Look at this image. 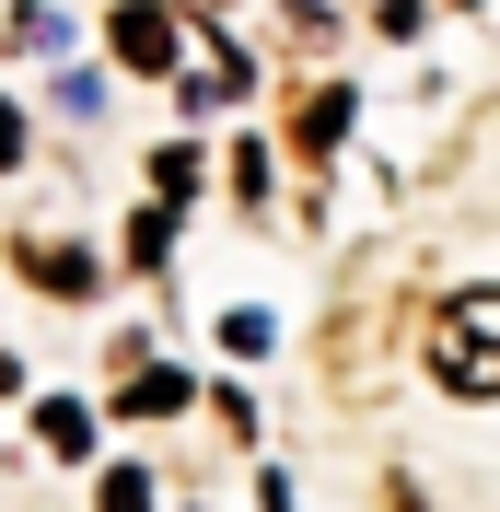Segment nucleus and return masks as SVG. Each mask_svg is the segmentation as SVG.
Masks as SVG:
<instances>
[{
    "label": "nucleus",
    "mask_w": 500,
    "mask_h": 512,
    "mask_svg": "<svg viewBox=\"0 0 500 512\" xmlns=\"http://www.w3.org/2000/svg\"><path fill=\"white\" fill-rule=\"evenodd\" d=\"M419 350H431V384H442V396H477V408H489V396H500V280L442 291Z\"/></svg>",
    "instance_id": "nucleus-1"
},
{
    "label": "nucleus",
    "mask_w": 500,
    "mask_h": 512,
    "mask_svg": "<svg viewBox=\"0 0 500 512\" xmlns=\"http://www.w3.org/2000/svg\"><path fill=\"white\" fill-rule=\"evenodd\" d=\"M105 47H117V70H140V82H175V70H187V47H210V24H187L175 0H117Z\"/></svg>",
    "instance_id": "nucleus-2"
},
{
    "label": "nucleus",
    "mask_w": 500,
    "mask_h": 512,
    "mask_svg": "<svg viewBox=\"0 0 500 512\" xmlns=\"http://www.w3.org/2000/svg\"><path fill=\"white\" fill-rule=\"evenodd\" d=\"M12 268H24L35 291H59V303H82V291H94V256H70L59 233H24V245H12Z\"/></svg>",
    "instance_id": "nucleus-3"
},
{
    "label": "nucleus",
    "mask_w": 500,
    "mask_h": 512,
    "mask_svg": "<svg viewBox=\"0 0 500 512\" xmlns=\"http://www.w3.org/2000/svg\"><path fill=\"white\" fill-rule=\"evenodd\" d=\"M338 140H349V94H338V82H314V94L291 105V152H303V163H326Z\"/></svg>",
    "instance_id": "nucleus-4"
},
{
    "label": "nucleus",
    "mask_w": 500,
    "mask_h": 512,
    "mask_svg": "<svg viewBox=\"0 0 500 512\" xmlns=\"http://www.w3.org/2000/svg\"><path fill=\"white\" fill-rule=\"evenodd\" d=\"M187 396H198L187 373H152V361H140V373H128V396H117V419H187Z\"/></svg>",
    "instance_id": "nucleus-5"
},
{
    "label": "nucleus",
    "mask_w": 500,
    "mask_h": 512,
    "mask_svg": "<svg viewBox=\"0 0 500 512\" xmlns=\"http://www.w3.org/2000/svg\"><path fill=\"white\" fill-rule=\"evenodd\" d=\"M245 82H256V70H245V47H221V35H210V59L187 70V105H233Z\"/></svg>",
    "instance_id": "nucleus-6"
},
{
    "label": "nucleus",
    "mask_w": 500,
    "mask_h": 512,
    "mask_svg": "<svg viewBox=\"0 0 500 512\" xmlns=\"http://www.w3.org/2000/svg\"><path fill=\"white\" fill-rule=\"evenodd\" d=\"M35 443H47V454H94V419H82V396H47V408H35Z\"/></svg>",
    "instance_id": "nucleus-7"
},
{
    "label": "nucleus",
    "mask_w": 500,
    "mask_h": 512,
    "mask_svg": "<svg viewBox=\"0 0 500 512\" xmlns=\"http://www.w3.org/2000/svg\"><path fill=\"white\" fill-rule=\"evenodd\" d=\"M187 187H198V152H187V140H163V152H152V198H163V210H187Z\"/></svg>",
    "instance_id": "nucleus-8"
},
{
    "label": "nucleus",
    "mask_w": 500,
    "mask_h": 512,
    "mask_svg": "<svg viewBox=\"0 0 500 512\" xmlns=\"http://www.w3.org/2000/svg\"><path fill=\"white\" fill-rule=\"evenodd\" d=\"M163 256H175V210H163V198H152V210L128 222V268H163Z\"/></svg>",
    "instance_id": "nucleus-9"
},
{
    "label": "nucleus",
    "mask_w": 500,
    "mask_h": 512,
    "mask_svg": "<svg viewBox=\"0 0 500 512\" xmlns=\"http://www.w3.org/2000/svg\"><path fill=\"white\" fill-rule=\"evenodd\" d=\"M233 198H245V210H268V140H245V152H233Z\"/></svg>",
    "instance_id": "nucleus-10"
},
{
    "label": "nucleus",
    "mask_w": 500,
    "mask_h": 512,
    "mask_svg": "<svg viewBox=\"0 0 500 512\" xmlns=\"http://www.w3.org/2000/svg\"><path fill=\"white\" fill-rule=\"evenodd\" d=\"M94 512H152V478H140V466H117V478L94 489Z\"/></svg>",
    "instance_id": "nucleus-11"
},
{
    "label": "nucleus",
    "mask_w": 500,
    "mask_h": 512,
    "mask_svg": "<svg viewBox=\"0 0 500 512\" xmlns=\"http://www.w3.org/2000/svg\"><path fill=\"white\" fill-rule=\"evenodd\" d=\"M221 350H233V361H256V350H268V315H256V303H245V315H221Z\"/></svg>",
    "instance_id": "nucleus-12"
},
{
    "label": "nucleus",
    "mask_w": 500,
    "mask_h": 512,
    "mask_svg": "<svg viewBox=\"0 0 500 512\" xmlns=\"http://www.w3.org/2000/svg\"><path fill=\"white\" fill-rule=\"evenodd\" d=\"M24 163V105H0V175Z\"/></svg>",
    "instance_id": "nucleus-13"
},
{
    "label": "nucleus",
    "mask_w": 500,
    "mask_h": 512,
    "mask_svg": "<svg viewBox=\"0 0 500 512\" xmlns=\"http://www.w3.org/2000/svg\"><path fill=\"white\" fill-rule=\"evenodd\" d=\"M0 396H24V361H12V350H0Z\"/></svg>",
    "instance_id": "nucleus-14"
},
{
    "label": "nucleus",
    "mask_w": 500,
    "mask_h": 512,
    "mask_svg": "<svg viewBox=\"0 0 500 512\" xmlns=\"http://www.w3.org/2000/svg\"><path fill=\"white\" fill-rule=\"evenodd\" d=\"M454 12H477V0H454Z\"/></svg>",
    "instance_id": "nucleus-15"
}]
</instances>
